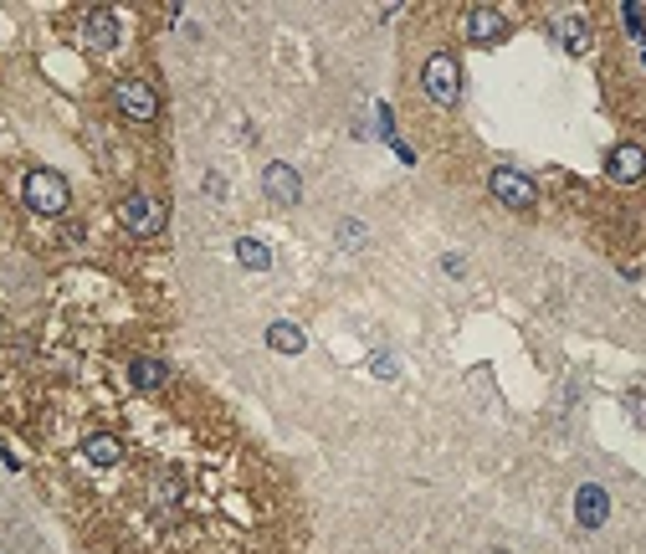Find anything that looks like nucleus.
Here are the masks:
<instances>
[{
	"mask_svg": "<svg viewBox=\"0 0 646 554\" xmlns=\"http://www.w3.org/2000/svg\"><path fill=\"white\" fill-rule=\"evenodd\" d=\"M237 262H241L247 272H267V268H272V252L262 247V241L241 237V241H237Z\"/></svg>",
	"mask_w": 646,
	"mask_h": 554,
	"instance_id": "obj_13",
	"label": "nucleus"
},
{
	"mask_svg": "<svg viewBox=\"0 0 646 554\" xmlns=\"http://www.w3.org/2000/svg\"><path fill=\"white\" fill-rule=\"evenodd\" d=\"M118 221H124L134 237H154V231H164V206H159L154 195H124Z\"/></svg>",
	"mask_w": 646,
	"mask_h": 554,
	"instance_id": "obj_3",
	"label": "nucleus"
},
{
	"mask_svg": "<svg viewBox=\"0 0 646 554\" xmlns=\"http://www.w3.org/2000/svg\"><path fill=\"white\" fill-rule=\"evenodd\" d=\"M503 32H508V16L498 5H473L467 11V42L488 47V42H503Z\"/></svg>",
	"mask_w": 646,
	"mask_h": 554,
	"instance_id": "obj_7",
	"label": "nucleus"
},
{
	"mask_svg": "<svg viewBox=\"0 0 646 554\" xmlns=\"http://www.w3.org/2000/svg\"><path fill=\"white\" fill-rule=\"evenodd\" d=\"M128 380H134V390H159V385L170 380V370H164L159 360H149V354H144V360L128 364Z\"/></svg>",
	"mask_w": 646,
	"mask_h": 554,
	"instance_id": "obj_12",
	"label": "nucleus"
},
{
	"mask_svg": "<svg viewBox=\"0 0 646 554\" xmlns=\"http://www.w3.org/2000/svg\"><path fill=\"white\" fill-rule=\"evenodd\" d=\"M641 67H646V52H641Z\"/></svg>",
	"mask_w": 646,
	"mask_h": 554,
	"instance_id": "obj_20",
	"label": "nucleus"
},
{
	"mask_svg": "<svg viewBox=\"0 0 646 554\" xmlns=\"http://www.w3.org/2000/svg\"><path fill=\"white\" fill-rule=\"evenodd\" d=\"M262 191H267L272 201H283V206H298L303 201V185H298V170H293V164H267V170H262Z\"/></svg>",
	"mask_w": 646,
	"mask_h": 554,
	"instance_id": "obj_8",
	"label": "nucleus"
},
{
	"mask_svg": "<svg viewBox=\"0 0 646 554\" xmlns=\"http://www.w3.org/2000/svg\"><path fill=\"white\" fill-rule=\"evenodd\" d=\"M488 191L498 195L508 211H529V206H534V185H529V174H519V170H492Z\"/></svg>",
	"mask_w": 646,
	"mask_h": 554,
	"instance_id": "obj_5",
	"label": "nucleus"
},
{
	"mask_svg": "<svg viewBox=\"0 0 646 554\" xmlns=\"http://www.w3.org/2000/svg\"><path fill=\"white\" fill-rule=\"evenodd\" d=\"M82 457L98 462V467H113V462H118V442H113V437H88V442H82Z\"/></svg>",
	"mask_w": 646,
	"mask_h": 554,
	"instance_id": "obj_15",
	"label": "nucleus"
},
{
	"mask_svg": "<svg viewBox=\"0 0 646 554\" xmlns=\"http://www.w3.org/2000/svg\"><path fill=\"white\" fill-rule=\"evenodd\" d=\"M21 195H26V206H32L36 216H62L67 201H72V191H67V180L57 170H32L26 185H21Z\"/></svg>",
	"mask_w": 646,
	"mask_h": 554,
	"instance_id": "obj_1",
	"label": "nucleus"
},
{
	"mask_svg": "<svg viewBox=\"0 0 646 554\" xmlns=\"http://www.w3.org/2000/svg\"><path fill=\"white\" fill-rule=\"evenodd\" d=\"M611 174L621 180V185H636V180L646 174V149L641 144H621V149L611 155Z\"/></svg>",
	"mask_w": 646,
	"mask_h": 554,
	"instance_id": "obj_10",
	"label": "nucleus"
},
{
	"mask_svg": "<svg viewBox=\"0 0 646 554\" xmlns=\"http://www.w3.org/2000/svg\"><path fill=\"white\" fill-rule=\"evenodd\" d=\"M375 375H395V354H375Z\"/></svg>",
	"mask_w": 646,
	"mask_h": 554,
	"instance_id": "obj_18",
	"label": "nucleus"
},
{
	"mask_svg": "<svg viewBox=\"0 0 646 554\" xmlns=\"http://www.w3.org/2000/svg\"><path fill=\"white\" fill-rule=\"evenodd\" d=\"M113 103H118V108L134 118V124H149V118L159 113L154 88H149V82H139V78H124V82H118V88H113Z\"/></svg>",
	"mask_w": 646,
	"mask_h": 554,
	"instance_id": "obj_4",
	"label": "nucleus"
},
{
	"mask_svg": "<svg viewBox=\"0 0 646 554\" xmlns=\"http://www.w3.org/2000/svg\"><path fill=\"white\" fill-rule=\"evenodd\" d=\"M575 519H580L585 529H600V523L611 519V493L595 488V483H585V488L575 493Z\"/></svg>",
	"mask_w": 646,
	"mask_h": 554,
	"instance_id": "obj_9",
	"label": "nucleus"
},
{
	"mask_svg": "<svg viewBox=\"0 0 646 554\" xmlns=\"http://www.w3.org/2000/svg\"><path fill=\"white\" fill-rule=\"evenodd\" d=\"M631 411H636V416H641V421H646V396H641V390L631 396Z\"/></svg>",
	"mask_w": 646,
	"mask_h": 554,
	"instance_id": "obj_19",
	"label": "nucleus"
},
{
	"mask_svg": "<svg viewBox=\"0 0 646 554\" xmlns=\"http://www.w3.org/2000/svg\"><path fill=\"white\" fill-rule=\"evenodd\" d=\"M267 344L283 349V354H303V329H298V324H283V318H277V324L267 329Z\"/></svg>",
	"mask_w": 646,
	"mask_h": 554,
	"instance_id": "obj_14",
	"label": "nucleus"
},
{
	"mask_svg": "<svg viewBox=\"0 0 646 554\" xmlns=\"http://www.w3.org/2000/svg\"><path fill=\"white\" fill-rule=\"evenodd\" d=\"M646 11H641V5H636V0H626V5H621V21H626V32L631 36H646Z\"/></svg>",
	"mask_w": 646,
	"mask_h": 554,
	"instance_id": "obj_17",
	"label": "nucleus"
},
{
	"mask_svg": "<svg viewBox=\"0 0 646 554\" xmlns=\"http://www.w3.org/2000/svg\"><path fill=\"white\" fill-rule=\"evenodd\" d=\"M118 36H124V21H118V11H88V16H82V42H88L93 52L118 47Z\"/></svg>",
	"mask_w": 646,
	"mask_h": 554,
	"instance_id": "obj_6",
	"label": "nucleus"
},
{
	"mask_svg": "<svg viewBox=\"0 0 646 554\" xmlns=\"http://www.w3.org/2000/svg\"><path fill=\"white\" fill-rule=\"evenodd\" d=\"M421 82H426V93H431V103H446V108H452V103L462 98V67H457V57H452V52L426 57Z\"/></svg>",
	"mask_w": 646,
	"mask_h": 554,
	"instance_id": "obj_2",
	"label": "nucleus"
},
{
	"mask_svg": "<svg viewBox=\"0 0 646 554\" xmlns=\"http://www.w3.org/2000/svg\"><path fill=\"white\" fill-rule=\"evenodd\" d=\"M370 113H375V134L395 149V144H400V134H395V124H390V103H375Z\"/></svg>",
	"mask_w": 646,
	"mask_h": 554,
	"instance_id": "obj_16",
	"label": "nucleus"
},
{
	"mask_svg": "<svg viewBox=\"0 0 646 554\" xmlns=\"http://www.w3.org/2000/svg\"><path fill=\"white\" fill-rule=\"evenodd\" d=\"M559 42H565L575 57H585L590 52V21L580 16V11H569V16H559Z\"/></svg>",
	"mask_w": 646,
	"mask_h": 554,
	"instance_id": "obj_11",
	"label": "nucleus"
}]
</instances>
